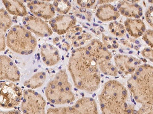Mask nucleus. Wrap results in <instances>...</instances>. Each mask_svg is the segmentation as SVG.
Returning a JSON list of instances; mask_svg holds the SVG:
<instances>
[{
  "label": "nucleus",
  "instance_id": "f257e3e1",
  "mask_svg": "<svg viewBox=\"0 0 153 114\" xmlns=\"http://www.w3.org/2000/svg\"><path fill=\"white\" fill-rule=\"evenodd\" d=\"M107 82L99 96L103 114H153V66H139L127 81Z\"/></svg>",
  "mask_w": 153,
  "mask_h": 114
},
{
  "label": "nucleus",
  "instance_id": "f03ea898",
  "mask_svg": "<svg viewBox=\"0 0 153 114\" xmlns=\"http://www.w3.org/2000/svg\"><path fill=\"white\" fill-rule=\"evenodd\" d=\"M68 69L76 88L92 93L99 87L100 71L88 45L73 51Z\"/></svg>",
  "mask_w": 153,
  "mask_h": 114
},
{
  "label": "nucleus",
  "instance_id": "7ed1b4c3",
  "mask_svg": "<svg viewBox=\"0 0 153 114\" xmlns=\"http://www.w3.org/2000/svg\"><path fill=\"white\" fill-rule=\"evenodd\" d=\"M45 93L48 100L54 104H68L75 101L66 69H61L55 75L45 87Z\"/></svg>",
  "mask_w": 153,
  "mask_h": 114
},
{
  "label": "nucleus",
  "instance_id": "20e7f679",
  "mask_svg": "<svg viewBox=\"0 0 153 114\" xmlns=\"http://www.w3.org/2000/svg\"><path fill=\"white\" fill-rule=\"evenodd\" d=\"M6 45L11 50L22 55H29L34 51L37 43L31 32L19 25L12 26L6 38Z\"/></svg>",
  "mask_w": 153,
  "mask_h": 114
},
{
  "label": "nucleus",
  "instance_id": "39448f33",
  "mask_svg": "<svg viewBox=\"0 0 153 114\" xmlns=\"http://www.w3.org/2000/svg\"><path fill=\"white\" fill-rule=\"evenodd\" d=\"M101 73L106 75L116 77L118 72L111 61L112 54L102 42L98 39L91 40L88 44Z\"/></svg>",
  "mask_w": 153,
  "mask_h": 114
},
{
  "label": "nucleus",
  "instance_id": "423d86ee",
  "mask_svg": "<svg viewBox=\"0 0 153 114\" xmlns=\"http://www.w3.org/2000/svg\"><path fill=\"white\" fill-rule=\"evenodd\" d=\"M47 114H99L94 99L85 97L79 99L71 107H51Z\"/></svg>",
  "mask_w": 153,
  "mask_h": 114
},
{
  "label": "nucleus",
  "instance_id": "0eeeda50",
  "mask_svg": "<svg viewBox=\"0 0 153 114\" xmlns=\"http://www.w3.org/2000/svg\"><path fill=\"white\" fill-rule=\"evenodd\" d=\"M21 87L12 82H3L0 85V104L6 109L16 107L23 99Z\"/></svg>",
  "mask_w": 153,
  "mask_h": 114
},
{
  "label": "nucleus",
  "instance_id": "6e6552de",
  "mask_svg": "<svg viewBox=\"0 0 153 114\" xmlns=\"http://www.w3.org/2000/svg\"><path fill=\"white\" fill-rule=\"evenodd\" d=\"M46 102L44 97L32 89L25 90L21 110L23 114H46Z\"/></svg>",
  "mask_w": 153,
  "mask_h": 114
},
{
  "label": "nucleus",
  "instance_id": "1a4fd4ad",
  "mask_svg": "<svg viewBox=\"0 0 153 114\" xmlns=\"http://www.w3.org/2000/svg\"><path fill=\"white\" fill-rule=\"evenodd\" d=\"M24 26L30 31L40 38H46L53 35V30L42 18L33 16H27L23 19Z\"/></svg>",
  "mask_w": 153,
  "mask_h": 114
},
{
  "label": "nucleus",
  "instance_id": "9d476101",
  "mask_svg": "<svg viewBox=\"0 0 153 114\" xmlns=\"http://www.w3.org/2000/svg\"><path fill=\"white\" fill-rule=\"evenodd\" d=\"M21 74L18 66L12 59L5 55L0 56V79L1 80L18 82Z\"/></svg>",
  "mask_w": 153,
  "mask_h": 114
},
{
  "label": "nucleus",
  "instance_id": "9b49d317",
  "mask_svg": "<svg viewBox=\"0 0 153 114\" xmlns=\"http://www.w3.org/2000/svg\"><path fill=\"white\" fill-rule=\"evenodd\" d=\"M114 59L115 66L120 74L132 75L141 66V59L132 56L117 54Z\"/></svg>",
  "mask_w": 153,
  "mask_h": 114
},
{
  "label": "nucleus",
  "instance_id": "f8f14e48",
  "mask_svg": "<svg viewBox=\"0 0 153 114\" xmlns=\"http://www.w3.org/2000/svg\"><path fill=\"white\" fill-rule=\"evenodd\" d=\"M27 7L33 15L45 20H50L55 15L53 4L49 1H31L28 2Z\"/></svg>",
  "mask_w": 153,
  "mask_h": 114
},
{
  "label": "nucleus",
  "instance_id": "ddd939ff",
  "mask_svg": "<svg viewBox=\"0 0 153 114\" xmlns=\"http://www.w3.org/2000/svg\"><path fill=\"white\" fill-rule=\"evenodd\" d=\"M76 23V18L75 16L67 14L57 16L49 22L53 31L59 35L68 33L71 28L75 26Z\"/></svg>",
  "mask_w": 153,
  "mask_h": 114
},
{
  "label": "nucleus",
  "instance_id": "4468645a",
  "mask_svg": "<svg viewBox=\"0 0 153 114\" xmlns=\"http://www.w3.org/2000/svg\"><path fill=\"white\" fill-rule=\"evenodd\" d=\"M40 56L43 62L49 66L56 65L60 61L59 50L50 44L45 43L42 45L40 48Z\"/></svg>",
  "mask_w": 153,
  "mask_h": 114
},
{
  "label": "nucleus",
  "instance_id": "2eb2a0df",
  "mask_svg": "<svg viewBox=\"0 0 153 114\" xmlns=\"http://www.w3.org/2000/svg\"><path fill=\"white\" fill-rule=\"evenodd\" d=\"M135 2L136 1H122L118 4L117 9L120 14L124 16L138 19L143 15V9Z\"/></svg>",
  "mask_w": 153,
  "mask_h": 114
},
{
  "label": "nucleus",
  "instance_id": "dca6fc26",
  "mask_svg": "<svg viewBox=\"0 0 153 114\" xmlns=\"http://www.w3.org/2000/svg\"><path fill=\"white\" fill-rule=\"evenodd\" d=\"M120 14L117 8L107 3L98 7L96 15L100 20L106 22L117 20L120 16Z\"/></svg>",
  "mask_w": 153,
  "mask_h": 114
},
{
  "label": "nucleus",
  "instance_id": "f3484780",
  "mask_svg": "<svg viewBox=\"0 0 153 114\" xmlns=\"http://www.w3.org/2000/svg\"><path fill=\"white\" fill-rule=\"evenodd\" d=\"M124 25L126 30L135 38L143 36L146 31V26L141 19L127 18L124 22Z\"/></svg>",
  "mask_w": 153,
  "mask_h": 114
},
{
  "label": "nucleus",
  "instance_id": "a211bd4d",
  "mask_svg": "<svg viewBox=\"0 0 153 114\" xmlns=\"http://www.w3.org/2000/svg\"><path fill=\"white\" fill-rule=\"evenodd\" d=\"M82 28L73 26L67 33V38L71 40L74 44V46L78 47L79 45L84 44L87 41L91 40V36L87 33H83Z\"/></svg>",
  "mask_w": 153,
  "mask_h": 114
},
{
  "label": "nucleus",
  "instance_id": "6ab92c4d",
  "mask_svg": "<svg viewBox=\"0 0 153 114\" xmlns=\"http://www.w3.org/2000/svg\"><path fill=\"white\" fill-rule=\"evenodd\" d=\"M2 3L9 14L21 17H26L28 14L26 7L19 1H3Z\"/></svg>",
  "mask_w": 153,
  "mask_h": 114
},
{
  "label": "nucleus",
  "instance_id": "aec40b11",
  "mask_svg": "<svg viewBox=\"0 0 153 114\" xmlns=\"http://www.w3.org/2000/svg\"><path fill=\"white\" fill-rule=\"evenodd\" d=\"M47 79V75L44 72L36 73L24 83L25 86L30 89H35L44 85Z\"/></svg>",
  "mask_w": 153,
  "mask_h": 114
},
{
  "label": "nucleus",
  "instance_id": "412c9836",
  "mask_svg": "<svg viewBox=\"0 0 153 114\" xmlns=\"http://www.w3.org/2000/svg\"><path fill=\"white\" fill-rule=\"evenodd\" d=\"M12 21L7 11L4 8L0 10V38H6V33L10 29Z\"/></svg>",
  "mask_w": 153,
  "mask_h": 114
},
{
  "label": "nucleus",
  "instance_id": "4be33fe9",
  "mask_svg": "<svg viewBox=\"0 0 153 114\" xmlns=\"http://www.w3.org/2000/svg\"><path fill=\"white\" fill-rule=\"evenodd\" d=\"M53 6L55 10L61 15H66L71 9V4L68 1H55Z\"/></svg>",
  "mask_w": 153,
  "mask_h": 114
},
{
  "label": "nucleus",
  "instance_id": "5701e85b",
  "mask_svg": "<svg viewBox=\"0 0 153 114\" xmlns=\"http://www.w3.org/2000/svg\"><path fill=\"white\" fill-rule=\"evenodd\" d=\"M109 30L110 32L113 35L118 37H124L126 33L125 26L116 21H114L110 23L109 25Z\"/></svg>",
  "mask_w": 153,
  "mask_h": 114
},
{
  "label": "nucleus",
  "instance_id": "b1692460",
  "mask_svg": "<svg viewBox=\"0 0 153 114\" xmlns=\"http://www.w3.org/2000/svg\"><path fill=\"white\" fill-rule=\"evenodd\" d=\"M103 43L107 49H117L119 46L118 43L113 38L102 34Z\"/></svg>",
  "mask_w": 153,
  "mask_h": 114
},
{
  "label": "nucleus",
  "instance_id": "393cba45",
  "mask_svg": "<svg viewBox=\"0 0 153 114\" xmlns=\"http://www.w3.org/2000/svg\"><path fill=\"white\" fill-rule=\"evenodd\" d=\"M143 39L150 47L153 48V30L149 29L144 32Z\"/></svg>",
  "mask_w": 153,
  "mask_h": 114
},
{
  "label": "nucleus",
  "instance_id": "a878e982",
  "mask_svg": "<svg viewBox=\"0 0 153 114\" xmlns=\"http://www.w3.org/2000/svg\"><path fill=\"white\" fill-rule=\"evenodd\" d=\"M146 21L153 28V6L149 7L145 13Z\"/></svg>",
  "mask_w": 153,
  "mask_h": 114
},
{
  "label": "nucleus",
  "instance_id": "bb28decb",
  "mask_svg": "<svg viewBox=\"0 0 153 114\" xmlns=\"http://www.w3.org/2000/svg\"><path fill=\"white\" fill-rule=\"evenodd\" d=\"M141 53L143 57L153 62V49L146 48L141 51Z\"/></svg>",
  "mask_w": 153,
  "mask_h": 114
},
{
  "label": "nucleus",
  "instance_id": "cd10ccee",
  "mask_svg": "<svg viewBox=\"0 0 153 114\" xmlns=\"http://www.w3.org/2000/svg\"><path fill=\"white\" fill-rule=\"evenodd\" d=\"M79 5L83 7H87L89 8L95 3L94 1H78L76 2Z\"/></svg>",
  "mask_w": 153,
  "mask_h": 114
},
{
  "label": "nucleus",
  "instance_id": "c85d7f7f",
  "mask_svg": "<svg viewBox=\"0 0 153 114\" xmlns=\"http://www.w3.org/2000/svg\"><path fill=\"white\" fill-rule=\"evenodd\" d=\"M1 114H22L21 113L16 110L11 111H1Z\"/></svg>",
  "mask_w": 153,
  "mask_h": 114
},
{
  "label": "nucleus",
  "instance_id": "c756f323",
  "mask_svg": "<svg viewBox=\"0 0 153 114\" xmlns=\"http://www.w3.org/2000/svg\"><path fill=\"white\" fill-rule=\"evenodd\" d=\"M135 48L136 50H138V47H137V46H135Z\"/></svg>",
  "mask_w": 153,
  "mask_h": 114
},
{
  "label": "nucleus",
  "instance_id": "7c9ffc66",
  "mask_svg": "<svg viewBox=\"0 0 153 114\" xmlns=\"http://www.w3.org/2000/svg\"><path fill=\"white\" fill-rule=\"evenodd\" d=\"M149 2H150V3H153V1H149Z\"/></svg>",
  "mask_w": 153,
  "mask_h": 114
}]
</instances>
